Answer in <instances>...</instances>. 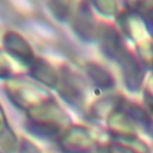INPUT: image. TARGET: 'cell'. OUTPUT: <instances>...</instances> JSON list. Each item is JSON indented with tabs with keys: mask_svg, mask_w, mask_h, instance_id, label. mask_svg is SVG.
<instances>
[{
	"mask_svg": "<svg viewBox=\"0 0 153 153\" xmlns=\"http://www.w3.org/2000/svg\"><path fill=\"white\" fill-rule=\"evenodd\" d=\"M60 146L66 153H93L97 147L88 130L79 126H72L65 133Z\"/></svg>",
	"mask_w": 153,
	"mask_h": 153,
	"instance_id": "obj_1",
	"label": "cell"
},
{
	"mask_svg": "<svg viewBox=\"0 0 153 153\" xmlns=\"http://www.w3.org/2000/svg\"><path fill=\"white\" fill-rule=\"evenodd\" d=\"M105 153H139L128 143H120V142H111L104 147Z\"/></svg>",
	"mask_w": 153,
	"mask_h": 153,
	"instance_id": "obj_2",
	"label": "cell"
}]
</instances>
